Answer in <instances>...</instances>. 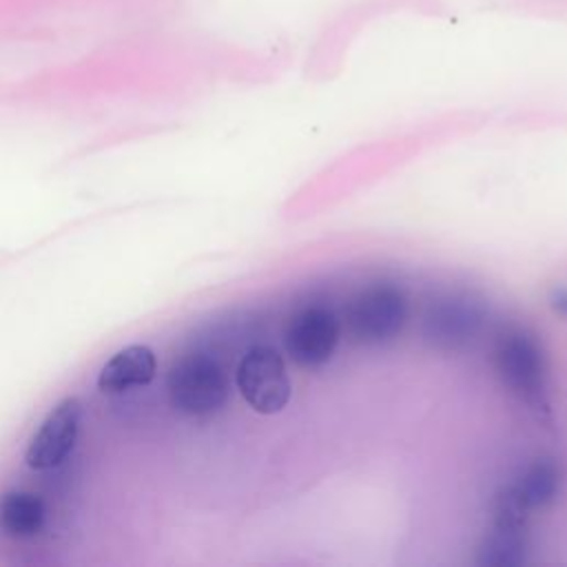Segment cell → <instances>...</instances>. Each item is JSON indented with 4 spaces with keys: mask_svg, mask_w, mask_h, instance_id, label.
<instances>
[{
    "mask_svg": "<svg viewBox=\"0 0 567 567\" xmlns=\"http://www.w3.org/2000/svg\"><path fill=\"white\" fill-rule=\"evenodd\" d=\"M560 470L551 458L534 461L520 476L516 485H512L518 501L527 507H545L549 505L560 489Z\"/></svg>",
    "mask_w": 567,
    "mask_h": 567,
    "instance_id": "30bf717a",
    "label": "cell"
},
{
    "mask_svg": "<svg viewBox=\"0 0 567 567\" xmlns=\"http://www.w3.org/2000/svg\"><path fill=\"white\" fill-rule=\"evenodd\" d=\"M235 383L244 401L259 414L281 412L292 394L284 357L272 346H252L241 357Z\"/></svg>",
    "mask_w": 567,
    "mask_h": 567,
    "instance_id": "277c9868",
    "label": "cell"
},
{
    "mask_svg": "<svg viewBox=\"0 0 567 567\" xmlns=\"http://www.w3.org/2000/svg\"><path fill=\"white\" fill-rule=\"evenodd\" d=\"M341 339V326L332 310L323 306L303 308L284 330V348L292 363L306 370L326 365Z\"/></svg>",
    "mask_w": 567,
    "mask_h": 567,
    "instance_id": "5b68a950",
    "label": "cell"
},
{
    "mask_svg": "<svg viewBox=\"0 0 567 567\" xmlns=\"http://www.w3.org/2000/svg\"><path fill=\"white\" fill-rule=\"evenodd\" d=\"M155 370V354L148 346H126L102 365L97 374V385L102 392L117 394L151 383Z\"/></svg>",
    "mask_w": 567,
    "mask_h": 567,
    "instance_id": "ba28073f",
    "label": "cell"
},
{
    "mask_svg": "<svg viewBox=\"0 0 567 567\" xmlns=\"http://www.w3.org/2000/svg\"><path fill=\"white\" fill-rule=\"evenodd\" d=\"M551 308L554 312H558L560 317H567V288H558L551 295Z\"/></svg>",
    "mask_w": 567,
    "mask_h": 567,
    "instance_id": "7c38bea8",
    "label": "cell"
},
{
    "mask_svg": "<svg viewBox=\"0 0 567 567\" xmlns=\"http://www.w3.org/2000/svg\"><path fill=\"white\" fill-rule=\"evenodd\" d=\"M525 560V538H523V525H498L494 523V529L489 536H485L478 563L481 565H518Z\"/></svg>",
    "mask_w": 567,
    "mask_h": 567,
    "instance_id": "8fae6325",
    "label": "cell"
},
{
    "mask_svg": "<svg viewBox=\"0 0 567 567\" xmlns=\"http://www.w3.org/2000/svg\"><path fill=\"white\" fill-rule=\"evenodd\" d=\"M82 419V405L75 396L62 399L40 423L24 452L31 470L58 467L73 450Z\"/></svg>",
    "mask_w": 567,
    "mask_h": 567,
    "instance_id": "8992f818",
    "label": "cell"
},
{
    "mask_svg": "<svg viewBox=\"0 0 567 567\" xmlns=\"http://www.w3.org/2000/svg\"><path fill=\"white\" fill-rule=\"evenodd\" d=\"M405 321L408 299L394 284H372L359 290L346 310L350 337L365 348L392 343L405 328Z\"/></svg>",
    "mask_w": 567,
    "mask_h": 567,
    "instance_id": "7a4b0ae2",
    "label": "cell"
},
{
    "mask_svg": "<svg viewBox=\"0 0 567 567\" xmlns=\"http://www.w3.org/2000/svg\"><path fill=\"white\" fill-rule=\"evenodd\" d=\"M494 370L512 396L534 412H549L547 363L536 339L520 328L505 330L494 346Z\"/></svg>",
    "mask_w": 567,
    "mask_h": 567,
    "instance_id": "6da1fadb",
    "label": "cell"
},
{
    "mask_svg": "<svg viewBox=\"0 0 567 567\" xmlns=\"http://www.w3.org/2000/svg\"><path fill=\"white\" fill-rule=\"evenodd\" d=\"M44 503L29 492H9L0 498V527L9 536H33L44 525Z\"/></svg>",
    "mask_w": 567,
    "mask_h": 567,
    "instance_id": "9c48e42d",
    "label": "cell"
},
{
    "mask_svg": "<svg viewBox=\"0 0 567 567\" xmlns=\"http://www.w3.org/2000/svg\"><path fill=\"white\" fill-rule=\"evenodd\" d=\"M481 308L465 297H445L436 301L425 319L423 334L430 346L439 350L463 348L481 328Z\"/></svg>",
    "mask_w": 567,
    "mask_h": 567,
    "instance_id": "52a82bcc",
    "label": "cell"
},
{
    "mask_svg": "<svg viewBox=\"0 0 567 567\" xmlns=\"http://www.w3.org/2000/svg\"><path fill=\"white\" fill-rule=\"evenodd\" d=\"M171 405L188 416H208L228 401L224 368L208 354L182 357L168 372Z\"/></svg>",
    "mask_w": 567,
    "mask_h": 567,
    "instance_id": "3957f363",
    "label": "cell"
}]
</instances>
